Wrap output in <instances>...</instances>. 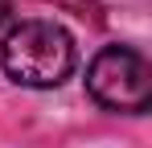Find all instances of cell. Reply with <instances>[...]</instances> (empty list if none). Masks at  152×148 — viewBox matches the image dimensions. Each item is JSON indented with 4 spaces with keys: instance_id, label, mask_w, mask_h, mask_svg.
<instances>
[{
    "instance_id": "cell-1",
    "label": "cell",
    "mask_w": 152,
    "mask_h": 148,
    "mask_svg": "<svg viewBox=\"0 0 152 148\" xmlns=\"http://www.w3.org/2000/svg\"><path fill=\"white\" fill-rule=\"evenodd\" d=\"M0 66L12 82L50 91L62 86L78 66L74 37L53 21H21L0 41Z\"/></svg>"
},
{
    "instance_id": "cell-3",
    "label": "cell",
    "mask_w": 152,
    "mask_h": 148,
    "mask_svg": "<svg viewBox=\"0 0 152 148\" xmlns=\"http://www.w3.org/2000/svg\"><path fill=\"white\" fill-rule=\"evenodd\" d=\"M8 8H12V0H0V21L8 17Z\"/></svg>"
},
{
    "instance_id": "cell-2",
    "label": "cell",
    "mask_w": 152,
    "mask_h": 148,
    "mask_svg": "<svg viewBox=\"0 0 152 148\" xmlns=\"http://www.w3.org/2000/svg\"><path fill=\"white\" fill-rule=\"evenodd\" d=\"M86 91L107 111L144 115L152 99V66L132 45H107L95 53V62L86 70Z\"/></svg>"
}]
</instances>
